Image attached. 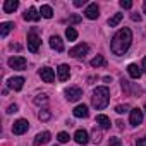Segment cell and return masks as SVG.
Wrapping results in <instances>:
<instances>
[{
	"label": "cell",
	"mask_w": 146,
	"mask_h": 146,
	"mask_svg": "<svg viewBox=\"0 0 146 146\" xmlns=\"http://www.w3.org/2000/svg\"><path fill=\"white\" fill-rule=\"evenodd\" d=\"M74 141H76L78 144H88V141H90L88 132H86L84 129H78L76 134H74Z\"/></svg>",
	"instance_id": "cell-13"
},
{
	"label": "cell",
	"mask_w": 146,
	"mask_h": 146,
	"mask_svg": "<svg viewBox=\"0 0 146 146\" xmlns=\"http://www.w3.org/2000/svg\"><path fill=\"white\" fill-rule=\"evenodd\" d=\"M110 146H120L122 143H120V139L119 137H110V143H108Z\"/></svg>",
	"instance_id": "cell-32"
},
{
	"label": "cell",
	"mask_w": 146,
	"mask_h": 146,
	"mask_svg": "<svg viewBox=\"0 0 146 146\" xmlns=\"http://www.w3.org/2000/svg\"><path fill=\"white\" fill-rule=\"evenodd\" d=\"M69 23H70V24H78V23H81V17H79L78 14H72L70 19H69Z\"/></svg>",
	"instance_id": "cell-31"
},
{
	"label": "cell",
	"mask_w": 146,
	"mask_h": 146,
	"mask_svg": "<svg viewBox=\"0 0 146 146\" xmlns=\"http://www.w3.org/2000/svg\"><path fill=\"white\" fill-rule=\"evenodd\" d=\"M38 74H40V78H41L45 83H53V81H55V72H53V69H50V67H41Z\"/></svg>",
	"instance_id": "cell-9"
},
{
	"label": "cell",
	"mask_w": 146,
	"mask_h": 146,
	"mask_svg": "<svg viewBox=\"0 0 146 146\" xmlns=\"http://www.w3.org/2000/svg\"><path fill=\"white\" fill-rule=\"evenodd\" d=\"M100 139H102V134L95 129V131H93V141H95V143H100Z\"/></svg>",
	"instance_id": "cell-33"
},
{
	"label": "cell",
	"mask_w": 146,
	"mask_h": 146,
	"mask_svg": "<svg viewBox=\"0 0 146 146\" xmlns=\"http://www.w3.org/2000/svg\"><path fill=\"white\" fill-rule=\"evenodd\" d=\"M50 46H52L55 52H64V41H62L58 36H52V38H50Z\"/></svg>",
	"instance_id": "cell-19"
},
{
	"label": "cell",
	"mask_w": 146,
	"mask_h": 146,
	"mask_svg": "<svg viewBox=\"0 0 146 146\" xmlns=\"http://www.w3.org/2000/svg\"><path fill=\"white\" fill-rule=\"evenodd\" d=\"M84 16H86L88 19H91V21L98 19V16H100V9H98V5H96V4H90V5L86 7V11H84Z\"/></svg>",
	"instance_id": "cell-12"
},
{
	"label": "cell",
	"mask_w": 146,
	"mask_h": 146,
	"mask_svg": "<svg viewBox=\"0 0 146 146\" xmlns=\"http://www.w3.org/2000/svg\"><path fill=\"white\" fill-rule=\"evenodd\" d=\"M144 113H146V103H144Z\"/></svg>",
	"instance_id": "cell-40"
},
{
	"label": "cell",
	"mask_w": 146,
	"mask_h": 146,
	"mask_svg": "<svg viewBox=\"0 0 146 146\" xmlns=\"http://www.w3.org/2000/svg\"><path fill=\"white\" fill-rule=\"evenodd\" d=\"M96 124H98L102 129H110V119H108L107 115H103V113L96 115Z\"/></svg>",
	"instance_id": "cell-20"
},
{
	"label": "cell",
	"mask_w": 146,
	"mask_h": 146,
	"mask_svg": "<svg viewBox=\"0 0 146 146\" xmlns=\"http://www.w3.org/2000/svg\"><path fill=\"white\" fill-rule=\"evenodd\" d=\"M50 117H52V113H50L46 108H43V110H40V112H38V119H40V120H43V122H45V120H48Z\"/></svg>",
	"instance_id": "cell-27"
},
{
	"label": "cell",
	"mask_w": 146,
	"mask_h": 146,
	"mask_svg": "<svg viewBox=\"0 0 146 146\" xmlns=\"http://www.w3.org/2000/svg\"><path fill=\"white\" fill-rule=\"evenodd\" d=\"M33 102H35L38 107H41V105H46V103H48V96H46L45 93H41V95H36Z\"/></svg>",
	"instance_id": "cell-25"
},
{
	"label": "cell",
	"mask_w": 146,
	"mask_h": 146,
	"mask_svg": "<svg viewBox=\"0 0 146 146\" xmlns=\"http://www.w3.org/2000/svg\"><path fill=\"white\" fill-rule=\"evenodd\" d=\"M57 139H58V143H67L69 141V134L67 132H58Z\"/></svg>",
	"instance_id": "cell-28"
},
{
	"label": "cell",
	"mask_w": 146,
	"mask_h": 146,
	"mask_svg": "<svg viewBox=\"0 0 146 146\" xmlns=\"http://www.w3.org/2000/svg\"><path fill=\"white\" fill-rule=\"evenodd\" d=\"M40 45H41V40H40L36 29L33 28V29L28 33V50L33 52V53H36V52L40 50Z\"/></svg>",
	"instance_id": "cell-3"
},
{
	"label": "cell",
	"mask_w": 146,
	"mask_h": 146,
	"mask_svg": "<svg viewBox=\"0 0 146 146\" xmlns=\"http://www.w3.org/2000/svg\"><path fill=\"white\" fill-rule=\"evenodd\" d=\"M26 65H28V60L24 57H21V55H16V57L9 58V67H12L16 70H24Z\"/></svg>",
	"instance_id": "cell-4"
},
{
	"label": "cell",
	"mask_w": 146,
	"mask_h": 146,
	"mask_svg": "<svg viewBox=\"0 0 146 146\" xmlns=\"http://www.w3.org/2000/svg\"><path fill=\"white\" fill-rule=\"evenodd\" d=\"M136 146H146V136H144V137H141V139H137Z\"/></svg>",
	"instance_id": "cell-35"
},
{
	"label": "cell",
	"mask_w": 146,
	"mask_h": 146,
	"mask_svg": "<svg viewBox=\"0 0 146 146\" xmlns=\"http://www.w3.org/2000/svg\"><path fill=\"white\" fill-rule=\"evenodd\" d=\"M17 7H19L17 0H5L4 2V12H7V14H12Z\"/></svg>",
	"instance_id": "cell-18"
},
{
	"label": "cell",
	"mask_w": 146,
	"mask_h": 146,
	"mask_svg": "<svg viewBox=\"0 0 146 146\" xmlns=\"http://www.w3.org/2000/svg\"><path fill=\"white\" fill-rule=\"evenodd\" d=\"M120 7L122 9H131L132 7V2H131V0H120Z\"/></svg>",
	"instance_id": "cell-30"
},
{
	"label": "cell",
	"mask_w": 146,
	"mask_h": 146,
	"mask_svg": "<svg viewBox=\"0 0 146 146\" xmlns=\"http://www.w3.org/2000/svg\"><path fill=\"white\" fill-rule=\"evenodd\" d=\"M131 43H132V31L129 28H122L113 35V38L110 41V50L113 52V55L120 57V55L127 53Z\"/></svg>",
	"instance_id": "cell-1"
},
{
	"label": "cell",
	"mask_w": 146,
	"mask_h": 146,
	"mask_svg": "<svg viewBox=\"0 0 146 146\" xmlns=\"http://www.w3.org/2000/svg\"><path fill=\"white\" fill-rule=\"evenodd\" d=\"M110 102V91L107 86H98L95 91H93V98H91V103L96 110H103Z\"/></svg>",
	"instance_id": "cell-2"
},
{
	"label": "cell",
	"mask_w": 146,
	"mask_h": 146,
	"mask_svg": "<svg viewBox=\"0 0 146 146\" xmlns=\"http://www.w3.org/2000/svg\"><path fill=\"white\" fill-rule=\"evenodd\" d=\"M12 28H14V24H12V23H2V24H0V36L5 38V36L12 31Z\"/></svg>",
	"instance_id": "cell-21"
},
{
	"label": "cell",
	"mask_w": 146,
	"mask_h": 146,
	"mask_svg": "<svg viewBox=\"0 0 146 146\" xmlns=\"http://www.w3.org/2000/svg\"><path fill=\"white\" fill-rule=\"evenodd\" d=\"M81 96H83V90L78 86H70L65 90V98L69 102H78V100H81Z\"/></svg>",
	"instance_id": "cell-5"
},
{
	"label": "cell",
	"mask_w": 146,
	"mask_h": 146,
	"mask_svg": "<svg viewBox=\"0 0 146 146\" xmlns=\"http://www.w3.org/2000/svg\"><path fill=\"white\" fill-rule=\"evenodd\" d=\"M143 110H139V108H132L131 110V117H129V124L131 125H139V124H143Z\"/></svg>",
	"instance_id": "cell-8"
},
{
	"label": "cell",
	"mask_w": 146,
	"mask_h": 146,
	"mask_svg": "<svg viewBox=\"0 0 146 146\" xmlns=\"http://www.w3.org/2000/svg\"><path fill=\"white\" fill-rule=\"evenodd\" d=\"M107 62H105V57L103 55H96L93 60H91V67H102V65H105Z\"/></svg>",
	"instance_id": "cell-26"
},
{
	"label": "cell",
	"mask_w": 146,
	"mask_h": 146,
	"mask_svg": "<svg viewBox=\"0 0 146 146\" xmlns=\"http://www.w3.org/2000/svg\"><path fill=\"white\" fill-rule=\"evenodd\" d=\"M14 112H17V105L14 103V105H11L9 108H7V113H14Z\"/></svg>",
	"instance_id": "cell-34"
},
{
	"label": "cell",
	"mask_w": 146,
	"mask_h": 146,
	"mask_svg": "<svg viewBox=\"0 0 146 146\" xmlns=\"http://www.w3.org/2000/svg\"><path fill=\"white\" fill-rule=\"evenodd\" d=\"M131 19H132V21H137V23H139V21H141V16H139L137 12H134V14H131Z\"/></svg>",
	"instance_id": "cell-37"
},
{
	"label": "cell",
	"mask_w": 146,
	"mask_h": 146,
	"mask_svg": "<svg viewBox=\"0 0 146 146\" xmlns=\"http://www.w3.org/2000/svg\"><path fill=\"white\" fill-rule=\"evenodd\" d=\"M127 110H129V105H117L115 107V112L117 113H125Z\"/></svg>",
	"instance_id": "cell-29"
},
{
	"label": "cell",
	"mask_w": 146,
	"mask_h": 146,
	"mask_svg": "<svg viewBox=\"0 0 146 146\" xmlns=\"http://www.w3.org/2000/svg\"><path fill=\"white\" fill-rule=\"evenodd\" d=\"M122 17H124V14H120V12H117V14H113L110 19H108V26L110 28H115L120 21H122Z\"/></svg>",
	"instance_id": "cell-22"
},
{
	"label": "cell",
	"mask_w": 146,
	"mask_h": 146,
	"mask_svg": "<svg viewBox=\"0 0 146 146\" xmlns=\"http://www.w3.org/2000/svg\"><path fill=\"white\" fill-rule=\"evenodd\" d=\"M69 76H70V70H69V65L67 64H60L58 65V69H57V78H58V81H67L69 79Z\"/></svg>",
	"instance_id": "cell-11"
},
{
	"label": "cell",
	"mask_w": 146,
	"mask_h": 146,
	"mask_svg": "<svg viewBox=\"0 0 146 146\" xmlns=\"http://www.w3.org/2000/svg\"><path fill=\"white\" fill-rule=\"evenodd\" d=\"M72 113H74V117H78V119H86L90 112H88L86 105H78L74 110H72Z\"/></svg>",
	"instance_id": "cell-16"
},
{
	"label": "cell",
	"mask_w": 146,
	"mask_h": 146,
	"mask_svg": "<svg viewBox=\"0 0 146 146\" xmlns=\"http://www.w3.org/2000/svg\"><path fill=\"white\" fill-rule=\"evenodd\" d=\"M127 72H129V76L132 79H139L141 74H143V70H141V67H137V64H129L127 65Z\"/></svg>",
	"instance_id": "cell-15"
},
{
	"label": "cell",
	"mask_w": 146,
	"mask_h": 146,
	"mask_svg": "<svg viewBox=\"0 0 146 146\" xmlns=\"http://www.w3.org/2000/svg\"><path fill=\"white\" fill-rule=\"evenodd\" d=\"M48 141H50V132L48 131H43V132L36 134V137H35V144L36 146H41V144H45Z\"/></svg>",
	"instance_id": "cell-17"
},
{
	"label": "cell",
	"mask_w": 146,
	"mask_h": 146,
	"mask_svg": "<svg viewBox=\"0 0 146 146\" xmlns=\"http://www.w3.org/2000/svg\"><path fill=\"white\" fill-rule=\"evenodd\" d=\"M143 12L146 14V0H144V5H143Z\"/></svg>",
	"instance_id": "cell-39"
},
{
	"label": "cell",
	"mask_w": 146,
	"mask_h": 146,
	"mask_svg": "<svg viewBox=\"0 0 146 146\" xmlns=\"http://www.w3.org/2000/svg\"><path fill=\"white\" fill-rule=\"evenodd\" d=\"M84 4H86V0H74V5L76 7H83Z\"/></svg>",
	"instance_id": "cell-36"
},
{
	"label": "cell",
	"mask_w": 146,
	"mask_h": 146,
	"mask_svg": "<svg viewBox=\"0 0 146 146\" xmlns=\"http://www.w3.org/2000/svg\"><path fill=\"white\" fill-rule=\"evenodd\" d=\"M55 146H57V144H55Z\"/></svg>",
	"instance_id": "cell-41"
},
{
	"label": "cell",
	"mask_w": 146,
	"mask_h": 146,
	"mask_svg": "<svg viewBox=\"0 0 146 146\" xmlns=\"http://www.w3.org/2000/svg\"><path fill=\"white\" fill-rule=\"evenodd\" d=\"M28 129H29V122H28L26 119H19V120H16V122H14V125H12V132H14L16 136L24 134Z\"/></svg>",
	"instance_id": "cell-6"
},
{
	"label": "cell",
	"mask_w": 146,
	"mask_h": 146,
	"mask_svg": "<svg viewBox=\"0 0 146 146\" xmlns=\"http://www.w3.org/2000/svg\"><path fill=\"white\" fill-rule=\"evenodd\" d=\"M26 21H38L40 17H41V14L38 12V9L36 7H29L26 12H24V16H23Z\"/></svg>",
	"instance_id": "cell-14"
},
{
	"label": "cell",
	"mask_w": 146,
	"mask_h": 146,
	"mask_svg": "<svg viewBox=\"0 0 146 146\" xmlns=\"http://www.w3.org/2000/svg\"><path fill=\"white\" fill-rule=\"evenodd\" d=\"M65 36H67L69 41H76V40H78V31H76L74 28H70V26H69V28L65 29Z\"/></svg>",
	"instance_id": "cell-24"
},
{
	"label": "cell",
	"mask_w": 146,
	"mask_h": 146,
	"mask_svg": "<svg viewBox=\"0 0 146 146\" xmlns=\"http://www.w3.org/2000/svg\"><path fill=\"white\" fill-rule=\"evenodd\" d=\"M88 52H90V46H88L86 43H79V45H76L74 48L69 50V55L74 57V58H78V57H84Z\"/></svg>",
	"instance_id": "cell-7"
},
{
	"label": "cell",
	"mask_w": 146,
	"mask_h": 146,
	"mask_svg": "<svg viewBox=\"0 0 146 146\" xmlns=\"http://www.w3.org/2000/svg\"><path fill=\"white\" fill-rule=\"evenodd\" d=\"M40 14H41L45 19H52V16H53V11H52V7H50V5H41V9H40Z\"/></svg>",
	"instance_id": "cell-23"
},
{
	"label": "cell",
	"mask_w": 146,
	"mask_h": 146,
	"mask_svg": "<svg viewBox=\"0 0 146 146\" xmlns=\"http://www.w3.org/2000/svg\"><path fill=\"white\" fill-rule=\"evenodd\" d=\"M7 84H9V88H11V90H14V91H21V90H23V86H24V78H21V76L11 78V79L7 81Z\"/></svg>",
	"instance_id": "cell-10"
},
{
	"label": "cell",
	"mask_w": 146,
	"mask_h": 146,
	"mask_svg": "<svg viewBox=\"0 0 146 146\" xmlns=\"http://www.w3.org/2000/svg\"><path fill=\"white\" fill-rule=\"evenodd\" d=\"M141 69H143V70H146V57L143 58V65H141Z\"/></svg>",
	"instance_id": "cell-38"
}]
</instances>
